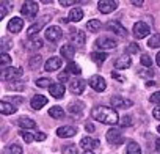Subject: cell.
<instances>
[{"label": "cell", "mask_w": 160, "mask_h": 154, "mask_svg": "<svg viewBox=\"0 0 160 154\" xmlns=\"http://www.w3.org/2000/svg\"><path fill=\"white\" fill-rule=\"evenodd\" d=\"M138 44H135V43H130L129 44V47H127V52H130V54H135V52H138Z\"/></svg>", "instance_id": "f6af8a7d"}, {"label": "cell", "mask_w": 160, "mask_h": 154, "mask_svg": "<svg viewBox=\"0 0 160 154\" xmlns=\"http://www.w3.org/2000/svg\"><path fill=\"white\" fill-rule=\"evenodd\" d=\"M146 85H148V87H155L157 84H155L154 80H148V84H146Z\"/></svg>", "instance_id": "11a10c76"}, {"label": "cell", "mask_w": 160, "mask_h": 154, "mask_svg": "<svg viewBox=\"0 0 160 154\" xmlns=\"http://www.w3.org/2000/svg\"><path fill=\"white\" fill-rule=\"evenodd\" d=\"M132 32H133V36H135L137 39H143V38H146V36L151 33V28H149L148 24L138 21V22L133 25V30H132Z\"/></svg>", "instance_id": "277c9868"}, {"label": "cell", "mask_w": 160, "mask_h": 154, "mask_svg": "<svg viewBox=\"0 0 160 154\" xmlns=\"http://www.w3.org/2000/svg\"><path fill=\"white\" fill-rule=\"evenodd\" d=\"M11 46H13V43H11L8 38H2V50H3V54H7V50H8Z\"/></svg>", "instance_id": "ab89813d"}, {"label": "cell", "mask_w": 160, "mask_h": 154, "mask_svg": "<svg viewBox=\"0 0 160 154\" xmlns=\"http://www.w3.org/2000/svg\"><path fill=\"white\" fill-rule=\"evenodd\" d=\"M69 22H78V21H82L83 19V11L82 8H72L69 11V16H68Z\"/></svg>", "instance_id": "7402d4cb"}, {"label": "cell", "mask_w": 160, "mask_h": 154, "mask_svg": "<svg viewBox=\"0 0 160 154\" xmlns=\"http://www.w3.org/2000/svg\"><path fill=\"white\" fill-rule=\"evenodd\" d=\"M60 5L61 7H72L74 2H72V0H60Z\"/></svg>", "instance_id": "681fc988"}, {"label": "cell", "mask_w": 160, "mask_h": 154, "mask_svg": "<svg viewBox=\"0 0 160 154\" xmlns=\"http://www.w3.org/2000/svg\"><path fill=\"white\" fill-rule=\"evenodd\" d=\"M22 152H24L22 146H19V145H10L5 148V154H22Z\"/></svg>", "instance_id": "1f68e13d"}, {"label": "cell", "mask_w": 160, "mask_h": 154, "mask_svg": "<svg viewBox=\"0 0 160 154\" xmlns=\"http://www.w3.org/2000/svg\"><path fill=\"white\" fill-rule=\"evenodd\" d=\"M87 28H88V32H91V33L99 32V30H101V21H98V19H91V21H88Z\"/></svg>", "instance_id": "83f0119b"}, {"label": "cell", "mask_w": 160, "mask_h": 154, "mask_svg": "<svg viewBox=\"0 0 160 154\" xmlns=\"http://www.w3.org/2000/svg\"><path fill=\"white\" fill-rule=\"evenodd\" d=\"M90 57H91V60L96 61V63H102V61H105V58H108L107 54H104V52H93Z\"/></svg>", "instance_id": "d6a6232c"}, {"label": "cell", "mask_w": 160, "mask_h": 154, "mask_svg": "<svg viewBox=\"0 0 160 154\" xmlns=\"http://www.w3.org/2000/svg\"><path fill=\"white\" fill-rule=\"evenodd\" d=\"M88 84H90V87L93 88V90H96V91H105V88H107V84H105V79L104 77H101L99 74H96V75H91L90 77V80H88Z\"/></svg>", "instance_id": "5b68a950"}, {"label": "cell", "mask_w": 160, "mask_h": 154, "mask_svg": "<svg viewBox=\"0 0 160 154\" xmlns=\"http://www.w3.org/2000/svg\"><path fill=\"white\" fill-rule=\"evenodd\" d=\"M85 80H82V79H74V80H71L69 82V90L74 93V95H82L83 93V90H85Z\"/></svg>", "instance_id": "4fadbf2b"}, {"label": "cell", "mask_w": 160, "mask_h": 154, "mask_svg": "<svg viewBox=\"0 0 160 154\" xmlns=\"http://www.w3.org/2000/svg\"><path fill=\"white\" fill-rule=\"evenodd\" d=\"M130 64H132V60L129 58V55H122L115 61L116 69H127V68H130Z\"/></svg>", "instance_id": "44dd1931"}, {"label": "cell", "mask_w": 160, "mask_h": 154, "mask_svg": "<svg viewBox=\"0 0 160 154\" xmlns=\"http://www.w3.org/2000/svg\"><path fill=\"white\" fill-rule=\"evenodd\" d=\"M25 85H24V82H16L14 85H13V88H16V90H22Z\"/></svg>", "instance_id": "816d5d0a"}, {"label": "cell", "mask_w": 160, "mask_h": 154, "mask_svg": "<svg viewBox=\"0 0 160 154\" xmlns=\"http://www.w3.org/2000/svg\"><path fill=\"white\" fill-rule=\"evenodd\" d=\"M119 124H121L122 127H126V126H132V118H130L129 115H124V116L119 120Z\"/></svg>", "instance_id": "60d3db41"}, {"label": "cell", "mask_w": 160, "mask_h": 154, "mask_svg": "<svg viewBox=\"0 0 160 154\" xmlns=\"http://www.w3.org/2000/svg\"><path fill=\"white\" fill-rule=\"evenodd\" d=\"M71 41H72V46H75V47H83L87 43V35L82 30H77L71 35Z\"/></svg>", "instance_id": "7c38bea8"}, {"label": "cell", "mask_w": 160, "mask_h": 154, "mask_svg": "<svg viewBox=\"0 0 160 154\" xmlns=\"http://www.w3.org/2000/svg\"><path fill=\"white\" fill-rule=\"evenodd\" d=\"M99 141L98 140H93L90 137H83L82 140H80V146H82L85 151H93L94 148H99Z\"/></svg>", "instance_id": "d6986e66"}, {"label": "cell", "mask_w": 160, "mask_h": 154, "mask_svg": "<svg viewBox=\"0 0 160 154\" xmlns=\"http://www.w3.org/2000/svg\"><path fill=\"white\" fill-rule=\"evenodd\" d=\"M148 46H149L151 49H157V47H160V33H154V35L149 38Z\"/></svg>", "instance_id": "f1b7e54d"}, {"label": "cell", "mask_w": 160, "mask_h": 154, "mask_svg": "<svg viewBox=\"0 0 160 154\" xmlns=\"http://www.w3.org/2000/svg\"><path fill=\"white\" fill-rule=\"evenodd\" d=\"M63 64V61H61V58H58V57H50L46 63H44V69L46 71H57V69H60V66Z\"/></svg>", "instance_id": "9a60e30c"}, {"label": "cell", "mask_w": 160, "mask_h": 154, "mask_svg": "<svg viewBox=\"0 0 160 154\" xmlns=\"http://www.w3.org/2000/svg\"><path fill=\"white\" fill-rule=\"evenodd\" d=\"M61 36H63V32H61V28H60L58 25H50V27L46 30V38H47L50 43L58 41Z\"/></svg>", "instance_id": "9c48e42d"}, {"label": "cell", "mask_w": 160, "mask_h": 154, "mask_svg": "<svg viewBox=\"0 0 160 154\" xmlns=\"http://www.w3.org/2000/svg\"><path fill=\"white\" fill-rule=\"evenodd\" d=\"M74 54H75V47H74V46L66 44V46H63V47H61V55H63V58L71 60V58L74 57Z\"/></svg>", "instance_id": "484cf974"}, {"label": "cell", "mask_w": 160, "mask_h": 154, "mask_svg": "<svg viewBox=\"0 0 160 154\" xmlns=\"http://www.w3.org/2000/svg\"><path fill=\"white\" fill-rule=\"evenodd\" d=\"M41 61H42V57L41 55H33L30 60H28V64L32 69H38L41 66Z\"/></svg>", "instance_id": "4dcf8cb0"}, {"label": "cell", "mask_w": 160, "mask_h": 154, "mask_svg": "<svg viewBox=\"0 0 160 154\" xmlns=\"http://www.w3.org/2000/svg\"><path fill=\"white\" fill-rule=\"evenodd\" d=\"M0 112H2L3 115H13L16 112V107L13 104H10V102L2 101V102H0Z\"/></svg>", "instance_id": "d4e9b609"}, {"label": "cell", "mask_w": 160, "mask_h": 154, "mask_svg": "<svg viewBox=\"0 0 160 154\" xmlns=\"http://www.w3.org/2000/svg\"><path fill=\"white\" fill-rule=\"evenodd\" d=\"M152 116H154L155 120H158V121H160V105H157V107L152 110Z\"/></svg>", "instance_id": "7dc6e473"}, {"label": "cell", "mask_w": 160, "mask_h": 154, "mask_svg": "<svg viewBox=\"0 0 160 154\" xmlns=\"http://www.w3.org/2000/svg\"><path fill=\"white\" fill-rule=\"evenodd\" d=\"M68 109H69V112H71L72 115H75V113L80 115V113L83 112V109H85V104L80 102V101H75V102H71Z\"/></svg>", "instance_id": "603a6c76"}, {"label": "cell", "mask_w": 160, "mask_h": 154, "mask_svg": "<svg viewBox=\"0 0 160 154\" xmlns=\"http://www.w3.org/2000/svg\"><path fill=\"white\" fill-rule=\"evenodd\" d=\"M19 134H21V137L24 138V141H25V143H32V141L35 140V135H32V134H30V132H27V131H21Z\"/></svg>", "instance_id": "8d00e7d4"}, {"label": "cell", "mask_w": 160, "mask_h": 154, "mask_svg": "<svg viewBox=\"0 0 160 154\" xmlns=\"http://www.w3.org/2000/svg\"><path fill=\"white\" fill-rule=\"evenodd\" d=\"M75 134H77V129L72 126H63L57 129V135L61 138H69V137H74Z\"/></svg>", "instance_id": "ac0fdd59"}, {"label": "cell", "mask_w": 160, "mask_h": 154, "mask_svg": "<svg viewBox=\"0 0 160 154\" xmlns=\"http://www.w3.org/2000/svg\"><path fill=\"white\" fill-rule=\"evenodd\" d=\"M5 5H7V3L0 5V19H3V18L7 16V8H5Z\"/></svg>", "instance_id": "c3c4849f"}, {"label": "cell", "mask_w": 160, "mask_h": 154, "mask_svg": "<svg viewBox=\"0 0 160 154\" xmlns=\"http://www.w3.org/2000/svg\"><path fill=\"white\" fill-rule=\"evenodd\" d=\"M149 99H151L152 104H158V105H160V91H155L154 95H151Z\"/></svg>", "instance_id": "b9f144b4"}, {"label": "cell", "mask_w": 160, "mask_h": 154, "mask_svg": "<svg viewBox=\"0 0 160 154\" xmlns=\"http://www.w3.org/2000/svg\"><path fill=\"white\" fill-rule=\"evenodd\" d=\"M141 64H143V66H148V68L152 66V60H151V57H149L148 54H143V55H141Z\"/></svg>", "instance_id": "f35d334b"}, {"label": "cell", "mask_w": 160, "mask_h": 154, "mask_svg": "<svg viewBox=\"0 0 160 154\" xmlns=\"http://www.w3.org/2000/svg\"><path fill=\"white\" fill-rule=\"evenodd\" d=\"M91 116L96 120V121H101L104 124H116L119 123V116L116 113L115 109H110V107H105V105H99V107H94L91 110Z\"/></svg>", "instance_id": "6da1fadb"}, {"label": "cell", "mask_w": 160, "mask_h": 154, "mask_svg": "<svg viewBox=\"0 0 160 154\" xmlns=\"http://www.w3.org/2000/svg\"><path fill=\"white\" fill-rule=\"evenodd\" d=\"M49 91H50V96H53L55 99H60V98H63V96H64L66 88H64V85H63V84H52V85H50V88H49Z\"/></svg>", "instance_id": "e0dca14e"}, {"label": "cell", "mask_w": 160, "mask_h": 154, "mask_svg": "<svg viewBox=\"0 0 160 154\" xmlns=\"http://www.w3.org/2000/svg\"><path fill=\"white\" fill-rule=\"evenodd\" d=\"M22 75V68H7V69H2V74H0V79L2 80H14V79H19Z\"/></svg>", "instance_id": "7a4b0ae2"}, {"label": "cell", "mask_w": 160, "mask_h": 154, "mask_svg": "<svg viewBox=\"0 0 160 154\" xmlns=\"http://www.w3.org/2000/svg\"><path fill=\"white\" fill-rule=\"evenodd\" d=\"M126 154H141V148H140V145L135 143V141H130V143L127 145Z\"/></svg>", "instance_id": "f546056e"}, {"label": "cell", "mask_w": 160, "mask_h": 154, "mask_svg": "<svg viewBox=\"0 0 160 154\" xmlns=\"http://www.w3.org/2000/svg\"><path fill=\"white\" fill-rule=\"evenodd\" d=\"M10 63H11V57L8 54H3L2 52V55H0V64H2V69H7V66Z\"/></svg>", "instance_id": "836d02e7"}, {"label": "cell", "mask_w": 160, "mask_h": 154, "mask_svg": "<svg viewBox=\"0 0 160 154\" xmlns=\"http://www.w3.org/2000/svg\"><path fill=\"white\" fill-rule=\"evenodd\" d=\"M24 27V21L21 18H13L10 22H8V32L10 33H19Z\"/></svg>", "instance_id": "2e32d148"}, {"label": "cell", "mask_w": 160, "mask_h": 154, "mask_svg": "<svg viewBox=\"0 0 160 154\" xmlns=\"http://www.w3.org/2000/svg\"><path fill=\"white\" fill-rule=\"evenodd\" d=\"M46 104H47V98L42 96V95H36V96H33L32 101H30V105H32V109H35V110H39V109L44 107Z\"/></svg>", "instance_id": "ffe728a7"}, {"label": "cell", "mask_w": 160, "mask_h": 154, "mask_svg": "<svg viewBox=\"0 0 160 154\" xmlns=\"http://www.w3.org/2000/svg\"><path fill=\"white\" fill-rule=\"evenodd\" d=\"M47 19H49V14H47V16H44L39 22H36V24L30 25V27H28V30H27V36H28L30 39H33V38H35V35L41 32V28L44 27V24L47 22Z\"/></svg>", "instance_id": "30bf717a"}, {"label": "cell", "mask_w": 160, "mask_h": 154, "mask_svg": "<svg viewBox=\"0 0 160 154\" xmlns=\"http://www.w3.org/2000/svg\"><path fill=\"white\" fill-rule=\"evenodd\" d=\"M157 131H158V132H160V126H158V127H157Z\"/></svg>", "instance_id": "91938a15"}, {"label": "cell", "mask_w": 160, "mask_h": 154, "mask_svg": "<svg viewBox=\"0 0 160 154\" xmlns=\"http://www.w3.org/2000/svg\"><path fill=\"white\" fill-rule=\"evenodd\" d=\"M110 102H112L113 109H126V107H132V104H133L130 99H126L121 96H112Z\"/></svg>", "instance_id": "8fae6325"}, {"label": "cell", "mask_w": 160, "mask_h": 154, "mask_svg": "<svg viewBox=\"0 0 160 154\" xmlns=\"http://www.w3.org/2000/svg\"><path fill=\"white\" fill-rule=\"evenodd\" d=\"M85 129H87V131H90V132H93V131H94V126H93L91 123H87V126H85Z\"/></svg>", "instance_id": "db71d44e"}, {"label": "cell", "mask_w": 160, "mask_h": 154, "mask_svg": "<svg viewBox=\"0 0 160 154\" xmlns=\"http://www.w3.org/2000/svg\"><path fill=\"white\" fill-rule=\"evenodd\" d=\"M112 77H113V79H116V80H119V82H124L126 79H124V77H121V75H118L116 72H112Z\"/></svg>", "instance_id": "f907efd6"}, {"label": "cell", "mask_w": 160, "mask_h": 154, "mask_svg": "<svg viewBox=\"0 0 160 154\" xmlns=\"http://www.w3.org/2000/svg\"><path fill=\"white\" fill-rule=\"evenodd\" d=\"M39 47H42V41L41 39H35L32 43V46H28V49H39Z\"/></svg>", "instance_id": "ee69618b"}, {"label": "cell", "mask_w": 160, "mask_h": 154, "mask_svg": "<svg viewBox=\"0 0 160 154\" xmlns=\"http://www.w3.org/2000/svg\"><path fill=\"white\" fill-rule=\"evenodd\" d=\"M155 61H157V66L160 68V52L157 54V57H155Z\"/></svg>", "instance_id": "9f6ffc18"}, {"label": "cell", "mask_w": 160, "mask_h": 154, "mask_svg": "<svg viewBox=\"0 0 160 154\" xmlns=\"http://www.w3.org/2000/svg\"><path fill=\"white\" fill-rule=\"evenodd\" d=\"M78 152V148L75 145H66L63 146V154H77Z\"/></svg>", "instance_id": "d590c367"}, {"label": "cell", "mask_w": 160, "mask_h": 154, "mask_svg": "<svg viewBox=\"0 0 160 154\" xmlns=\"http://www.w3.org/2000/svg\"><path fill=\"white\" fill-rule=\"evenodd\" d=\"M107 141L112 143V145H121V143L124 141V137H122V134H121L118 129L112 127V129H108V132H107Z\"/></svg>", "instance_id": "ba28073f"}, {"label": "cell", "mask_w": 160, "mask_h": 154, "mask_svg": "<svg viewBox=\"0 0 160 154\" xmlns=\"http://www.w3.org/2000/svg\"><path fill=\"white\" fill-rule=\"evenodd\" d=\"M36 85L41 87V88H50L52 82H50L49 79H38V80H36Z\"/></svg>", "instance_id": "74e56055"}, {"label": "cell", "mask_w": 160, "mask_h": 154, "mask_svg": "<svg viewBox=\"0 0 160 154\" xmlns=\"http://www.w3.org/2000/svg\"><path fill=\"white\" fill-rule=\"evenodd\" d=\"M68 77H69V72L68 71H63L58 74V80L60 82H68Z\"/></svg>", "instance_id": "7bdbcfd3"}, {"label": "cell", "mask_w": 160, "mask_h": 154, "mask_svg": "<svg viewBox=\"0 0 160 154\" xmlns=\"http://www.w3.org/2000/svg\"><path fill=\"white\" fill-rule=\"evenodd\" d=\"M116 8H118V2H115V0H101L98 3V10L104 14L113 13Z\"/></svg>", "instance_id": "52a82bcc"}, {"label": "cell", "mask_w": 160, "mask_h": 154, "mask_svg": "<svg viewBox=\"0 0 160 154\" xmlns=\"http://www.w3.org/2000/svg\"><path fill=\"white\" fill-rule=\"evenodd\" d=\"M18 124L24 129H35L36 127V123L32 120V118H19L18 120Z\"/></svg>", "instance_id": "4316f807"}, {"label": "cell", "mask_w": 160, "mask_h": 154, "mask_svg": "<svg viewBox=\"0 0 160 154\" xmlns=\"http://www.w3.org/2000/svg\"><path fill=\"white\" fill-rule=\"evenodd\" d=\"M132 5H135V7H141V5H143V0H132Z\"/></svg>", "instance_id": "f5cc1de1"}, {"label": "cell", "mask_w": 160, "mask_h": 154, "mask_svg": "<svg viewBox=\"0 0 160 154\" xmlns=\"http://www.w3.org/2000/svg\"><path fill=\"white\" fill-rule=\"evenodd\" d=\"M155 145H157V149L160 151V140H157V141H155Z\"/></svg>", "instance_id": "6f0895ef"}, {"label": "cell", "mask_w": 160, "mask_h": 154, "mask_svg": "<svg viewBox=\"0 0 160 154\" xmlns=\"http://www.w3.org/2000/svg\"><path fill=\"white\" fill-rule=\"evenodd\" d=\"M46 138H47V135H46L44 132H38V134L35 135V140H36V141H44Z\"/></svg>", "instance_id": "bcb514c9"}, {"label": "cell", "mask_w": 160, "mask_h": 154, "mask_svg": "<svg viewBox=\"0 0 160 154\" xmlns=\"http://www.w3.org/2000/svg\"><path fill=\"white\" fill-rule=\"evenodd\" d=\"M68 72H71V74H75V75H78L80 72H82V69H80V66L77 64V63H69L68 64Z\"/></svg>", "instance_id": "e575fe53"}, {"label": "cell", "mask_w": 160, "mask_h": 154, "mask_svg": "<svg viewBox=\"0 0 160 154\" xmlns=\"http://www.w3.org/2000/svg\"><path fill=\"white\" fill-rule=\"evenodd\" d=\"M83 154H94V152H93V151H85Z\"/></svg>", "instance_id": "680465c9"}, {"label": "cell", "mask_w": 160, "mask_h": 154, "mask_svg": "<svg viewBox=\"0 0 160 154\" xmlns=\"http://www.w3.org/2000/svg\"><path fill=\"white\" fill-rule=\"evenodd\" d=\"M49 115H50L52 118H55V120H61V118L64 116V110H63V107H60V105H53V107L49 109Z\"/></svg>", "instance_id": "cb8c5ba5"}, {"label": "cell", "mask_w": 160, "mask_h": 154, "mask_svg": "<svg viewBox=\"0 0 160 154\" xmlns=\"http://www.w3.org/2000/svg\"><path fill=\"white\" fill-rule=\"evenodd\" d=\"M107 28H108V30H112L113 33H118L119 36H126V35H127L126 27H124L119 21H110V22L107 24Z\"/></svg>", "instance_id": "5bb4252c"}, {"label": "cell", "mask_w": 160, "mask_h": 154, "mask_svg": "<svg viewBox=\"0 0 160 154\" xmlns=\"http://www.w3.org/2000/svg\"><path fill=\"white\" fill-rule=\"evenodd\" d=\"M118 46L116 39L110 38V36H101L98 41H96V47L98 49H102V50H107V49H115Z\"/></svg>", "instance_id": "8992f818"}, {"label": "cell", "mask_w": 160, "mask_h": 154, "mask_svg": "<svg viewBox=\"0 0 160 154\" xmlns=\"http://www.w3.org/2000/svg\"><path fill=\"white\" fill-rule=\"evenodd\" d=\"M21 14L27 19H33L38 14V3L36 2H25L21 8Z\"/></svg>", "instance_id": "3957f363"}]
</instances>
